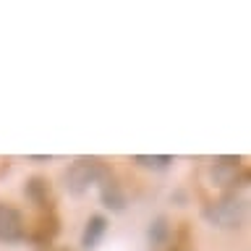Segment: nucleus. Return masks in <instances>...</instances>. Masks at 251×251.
<instances>
[{
  "mask_svg": "<svg viewBox=\"0 0 251 251\" xmlns=\"http://www.w3.org/2000/svg\"><path fill=\"white\" fill-rule=\"evenodd\" d=\"M204 220L215 227H223V230L241 227V223L246 220V201L238 196H225L220 201H212L204 207Z\"/></svg>",
  "mask_w": 251,
  "mask_h": 251,
  "instance_id": "2",
  "label": "nucleus"
},
{
  "mask_svg": "<svg viewBox=\"0 0 251 251\" xmlns=\"http://www.w3.org/2000/svg\"><path fill=\"white\" fill-rule=\"evenodd\" d=\"M52 251H74V249H68V246H58V249H52Z\"/></svg>",
  "mask_w": 251,
  "mask_h": 251,
  "instance_id": "11",
  "label": "nucleus"
},
{
  "mask_svg": "<svg viewBox=\"0 0 251 251\" xmlns=\"http://www.w3.org/2000/svg\"><path fill=\"white\" fill-rule=\"evenodd\" d=\"M209 176H212V183L217 188H238L249 180V173L243 168L241 157H220L212 165Z\"/></svg>",
  "mask_w": 251,
  "mask_h": 251,
  "instance_id": "3",
  "label": "nucleus"
},
{
  "mask_svg": "<svg viewBox=\"0 0 251 251\" xmlns=\"http://www.w3.org/2000/svg\"><path fill=\"white\" fill-rule=\"evenodd\" d=\"M97 188H100V201L105 204L110 212H123L126 209V201H128L126 199V191H123V186L118 183V178L113 176L110 168L100 176Z\"/></svg>",
  "mask_w": 251,
  "mask_h": 251,
  "instance_id": "5",
  "label": "nucleus"
},
{
  "mask_svg": "<svg viewBox=\"0 0 251 251\" xmlns=\"http://www.w3.org/2000/svg\"><path fill=\"white\" fill-rule=\"evenodd\" d=\"M170 235H173V227H170V220L165 215H160L149 225V241H152V246H165L170 241Z\"/></svg>",
  "mask_w": 251,
  "mask_h": 251,
  "instance_id": "9",
  "label": "nucleus"
},
{
  "mask_svg": "<svg viewBox=\"0 0 251 251\" xmlns=\"http://www.w3.org/2000/svg\"><path fill=\"white\" fill-rule=\"evenodd\" d=\"M107 217L105 215H89V220H86L84 230H81V249L84 251H94L100 246L102 235L107 233Z\"/></svg>",
  "mask_w": 251,
  "mask_h": 251,
  "instance_id": "8",
  "label": "nucleus"
},
{
  "mask_svg": "<svg viewBox=\"0 0 251 251\" xmlns=\"http://www.w3.org/2000/svg\"><path fill=\"white\" fill-rule=\"evenodd\" d=\"M131 162L139 165V168H147V170H165L173 165V157L170 154H133Z\"/></svg>",
  "mask_w": 251,
  "mask_h": 251,
  "instance_id": "10",
  "label": "nucleus"
},
{
  "mask_svg": "<svg viewBox=\"0 0 251 251\" xmlns=\"http://www.w3.org/2000/svg\"><path fill=\"white\" fill-rule=\"evenodd\" d=\"M24 196L37 204L39 209H55L52 207V188H50V180L42 178V176H31L26 183H24Z\"/></svg>",
  "mask_w": 251,
  "mask_h": 251,
  "instance_id": "6",
  "label": "nucleus"
},
{
  "mask_svg": "<svg viewBox=\"0 0 251 251\" xmlns=\"http://www.w3.org/2000/svg\"><path fill=\"white\" fill-rule=\"evenodd\" d=\"M58 230H60V220L55 215V209H39L34 230H31V241L45 246V243H50L58 235Z\"/></svg>",
  "mask_w": 251,
  "mask_h": 251,
  "instance_id": "7",
  "label": "nucleus"
},
{
  "mask_svg": "<svg viewBox=\"0 0 251 251\" xmlns=\"http://www.w3.org/2000/svg\"><path fill=\"white\" fill-rule=\"evenodd\" d=\"M107 170V165L100 157H76L63 170V186L71 196H84L92 186H97L100 176Z\"/></svg>",
  "mask_w": 251,
  "mask_h": 251,
  "instance_id": "1",
  "label": "nucleus"
},
{
  "mask_svg": "<svg viewBox=\"0 0 251 251\" xmlns=\"http://www.w3.org/2000/svg\"><path fill=\"white\" fill-rule=\"evenodd\" d=\"M26 238V220L19 207L0 201V243H19Z\"/></svg>",
  "mask_w": 251,
  "mask_h": 251,
  "instance_id": "4",
  "label": "nucleus"
}]
</instances>
